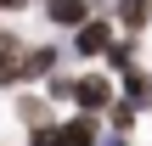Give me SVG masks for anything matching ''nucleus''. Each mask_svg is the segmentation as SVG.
Instances as JSON below:
<instances>
[{
    "mask_svg": "<svg viewBox=\"0 0 152 146\" xmlns=\"http://www.w3.org/2000/svg\"><path fill=\"white\" fill-rule=\"evenodd\" d=\"M73 101H79L85 113H113V101H118V96H113V79H107V73H85Z\"/></svg>",
    "mask_w": 152,
    "mask_h": 146,
    "instance_id": "f03ea898",
    "label": "nucleus"
},
{
    "mask_svg": "<svg viewBox=\"0 0 152 146\" xmlns=\"http://www.w3.org/2000/svg\"><path fill=\"white\" fill-rule=\"evenodd\" d=\"M113 129H118V135L135 129V101H113Z\"/></svg>",
    "mask_w": 152,
    "mask_h": 146,
    "instance_id": "1a4fd4ad",
    "label": "nucleus"
},
{
    "mask_svg": "<svg viewBox=\"0 0 152 146\" xmlns=\"http://www.w3.org/2000/svg\"><path fill=\"white\" fill-rule=\"evenodd\" d=\"M68 96H79V79L56 73V79H51V101H68Z\"/></svg>",
    "mask_w": 152,
    "mask_h": 146,
    "instance_id": "9d476101",
    "label": "nucleus"
},
{
    "mask_svg": "<svg viewBox=\"0 0 152 146\" xmlns=\"http://www.w3.org/2000/svg\"><path fill=\"white\" fill-rule=\"evenodd\" d=\"M73 51L79 56H107L113 51V17H90L73 28Z\"/></svg>",
    "mask_w": 152,
    "mask_h": 146,
    "instance_id": "f257e3e1",
    "label": "nucleus"
},
{
    "mask_svg": "<svg viewBox=\"0 0 152 146\" xmlns=\"http://www.w3.org/2000/svg\"><path fill=\"white\" fill-rule=\"evenodd\" d=\"M102 146H130V141H124V135H118V129H113V135H107V141H102Z\"/></svg>",
    "mask_w": 152,
    "mask_h": 146,
    "instance_id": "9b49d317",
    "label": "nucleus"
},
{
    "mask_svg": "<svg viewBox=\"0 0 152 146\" xmlns=\"http://www.w3.org/2000/svg\"><path fill=\"white\" fill-rule=\"evenodd\" d=\"M28 79V45L17 34H0V84H17Z\"/></svg>",
    "mask_w": 152,
    "mask_h": 146,
    "instance_id": "7ed1b4c3",
    "label": "nucleus"
},
{
    "mask_svg": "<svg viewBox=\"0 0 152 146\" xmlns=\"http://www.w3.org/2000/svg\"><path fill=\"white\" fill-rule=\"evenodd\" d=\"M17 118H23V124H34V129H39V124H51V107H45V101H39V96H23V101H17Z\"/></svg>",
    "mask_w": 152,
    "mask_h": 146,
    "instance_id": "423d86ee",
    "label": "nucleus"
},
{
    "mask_svg": "<svg viewBox=\"0 0 152 146\" xmlns=\"http://www.w3.org/2000/svg\"><path fill=\"white\" fill-rule=\"evenodd\" d=\"M0 6H6V11H11V6H23V0H0Z\"/></svg>",
    "mask_w": 152,
    "mask_h": 146,
    "instance_id": "f8f14e48",
    "label": "nucleus"
},
{
    "mask_svg": "<svg viewBox=\"0 0 152 146\" xmlns=\"http://www.w3.org/2000/svg\"><path fill=\"white\" fill-rule=\"evenodd\" d=\"M51 68H56V51H51V45H34V51H28V79H45Z\"/></svg>",
    "mask_w": 152,
    "mask_h": 146,
    "instance_id": "0eeeda50",
    "label": "nucleus"
},
{
    "mask_svg": "<svg viewBox=\"0 0 152 146\" xmlns=\"http://www.w3.org/2000/svg\"><path fill=\"white\" fill-rule=\"evenodd\" d=\"M130 56H135V45H130V39H113V51H107V68H113V73H130Z\"/></svg>",
    "mask_w": 152,
    "mask_h": 146,
    "instance_id": "6e6552de",
    "label": "nucleus"
},
{
    "mask_svg": "<svg viewBox=\"0 0 152 146\" xmlns=\"http://www.w3.org/2000/svg\"><path fill=\"white\" fill-rule=\"evenodd\" d=\"M45 17L56 28H79V23H90V0H45Z\"/></svg>",
    "mask_w": 152,
    "mask_h": 146,
    "instance_id": "20e7f679",
    "label": "nucleus"
},
{
    "mask_svg": "<svg viewBox=\"0 0 152 146\" xmlns=\"http://www.w3.org/2000/svg\"><path fill=\"white\" fill-rule=\"evenodd\" d=\"M62 146H96V113H79L62 124Z\"/></svg>",
    "mask_w": 152,
    "mask_h": 146,
    "instance_id": "39448f33",
    "label": "nucleus"
}]
</instances>
